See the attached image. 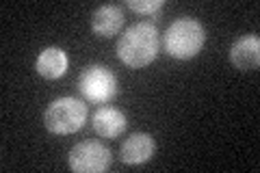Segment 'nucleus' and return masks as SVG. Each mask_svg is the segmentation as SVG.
<instances>
[{"label": "nucleus", "mask_w": 260, "mask_h": 173, "mask_svg": "<svg viewBox=\"0 0 260 173\" xmlns=\"http://www.w3.org/2000/svg\"><path fill=\"white\" fill-rule=\"evenodd\" d=\"M158 30L154 24L139 22L124 30L117 41V56L119 61L128 65L130 70H141L150 65L158 54Z\"/></svg>", "instance_id": "obj_1"}, {"label": "nucleus", "mask_w": 260, "mask_h": 173, "mask_svg": "<svg viewBox=\"0 0 260 173\" xmlns=\"http://www.w3.org/2000/svg\"><path fill=\"white\" fill-rule=\"evenodd\" d=\"M206 41L204 26L193 18H178L165 32V50L174 59H193Z\"/></svg>", "instance_id": "obj_2"}, {"label": "nucleus", "mask_w": 260, "mask_h": 173, "mask_svg": "<svg viewBox=\"0 0 260 173\" xmlns=\"http://www.w3.org/2000/svg\"><path fill=\"white\" fill-rule=\"evenodd\" d=\"M87 121V104L78 97H59L44 113V126L52 134H74Z\"/></svg>", "instance_id": "obj_3"}, {"label": "nucleus", "mask_w": 260, "mask_h": 173, "mask_svg": "<svg viewBox=\"0 0 260 173\" xmlns=\"http://www.w3.org/2000/svg\"><path fill=\"white\" fill-rule=\"evenodd\" d=\"M78 91L91 104H107L117 95V78L104 65H87L78 76Z\"/></svg>", "instance_id": "obj_4"}, {"label": "nucleus", "mask_w": 260, "mask_h": 173, "mask_svg": "<svg viewBox=\"0 0 260 173\" xmlns=\"http://www.w3.org/2000/svg\"><path fill=\"white\" fill-rule=\"evenodd\" d=\"M68 162L76 173H104L111 167V152L102 143L83 141L70 150Z\"/></svg>", "instance_id": "obj_5"}, {"label": "nucleus", "mask_w": 260, "mask_h": 173, "mask_svg": "<svg viewBox=\"0 0 260 173\" xmlns=\"http://www.w3.org/2000/svg\"><path fill=\"white\" fill-rule=\"evenodd\" d=\"M230 61L241 72H254L260 65V37L243 35L230 48Z\"/></svg>", "instance_id": "obj_6"}, {"label": "nucleus", "mask_w": 260, "mask_h": 173, "mask_svg": "<svg viewBox=\"0 0 260 173\" xmlns=\"http://www.w3.org/2000/svg\"><path fill=\"white\" fill-rule=\"evenodd\" d=\"M154 150H156V145H154L152 134L135 132V134H130L124 143H121L119 158H121V162H126V164H143L154 156Z\"/></svg>", "instance_id": "obj_7"}, {"label": "nucleus", "mask_w": 260, "mask_h": 173, "mask_svg": "<svg viewBox=\"0 0 260 173\" xmlns=\"http://www.w3.org/2000/svg\"><path fill=\"white\" fill-rule=\"evenodd\" d=\"M91 126L102 139H115L126 130V115L115 106H100L93 113Z\"/></svg>", "instance_id": "obj_8"}, {"label": "nucleus", "mask_w": 260, "mask_h": 173, "mask_svg": "<svg viewBox=\"0 0 260 173\" xmlns=\"http://www.w3.org/2000/svg\"><path fill=\"white\" fill-rule=\"evenodd\" d=\"M124 26V13L115 5H102L91 13V28L98 37H113Z\"/></svg>", "instance_id": "obj_9"}, {"label": "nucleus", "mask_w": 260, "mask_h": 173, "mask_svg": "<svg viewBox=\"0 0 260 173\" xmlns=\"http://www.w3.org/2000/svg\"><path fill=\"white\" fill-rule=\"evenodd\" d=\"M35 70L39 76H44L48 80H56L61 78L65 72H68V54H65L61 48H46V50L39 52Z\"/></svg>", "instance_id": "obj_10"}, {"label": "nucleus", "mask_w": 260, "mask_h": 173, "mask_svg": "<svg viewBox=\"0 0 260 173\" xmlns=\"http://www.w3.org/2000/svg\"><path fill=\"white\" fill-rule=\"evenodd\" d=\"M165 5V0H128V7L137 13H156L160 7Z\"/></svg>", "instance_id": "obj_11"}]
</instances>
